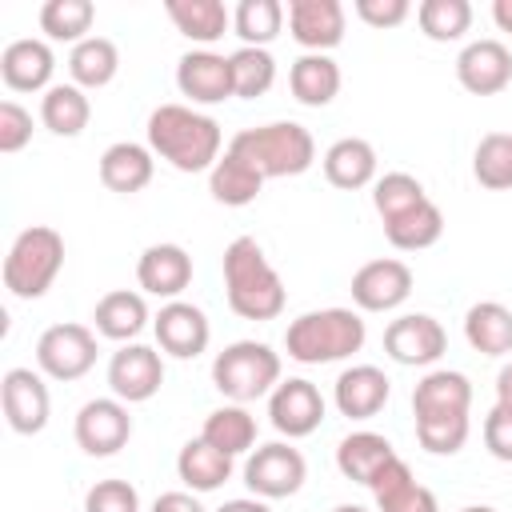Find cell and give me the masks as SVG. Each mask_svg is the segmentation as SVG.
Returning a JSON list of instances; mask_svg holds the SVG:
<instances>
[{
    "label": "cell",
    "mask_w": 512,
    "mask_h": 512,
    "mask_svg": "<svg viewBox=\"0 0 512 512\" xmlns=\"http://www.w3.org/2000/svg\"><path fill=\"white\" fill-rule=\"evenodd\" d=\"M396 456L392 440L380 436V432H352L336 444V468L344 480H356V484H372V476Z\"/></svg>",
    "instance_id": "27"
},
{
    "label": "cell",
    "mask_w": 512,
    "mask_h": 512,
    "mask_svg": "<svg viewBox=\"0 0 512 512\" xmlns=\"http://www.w3.org/2000/svg\"><path fill=\"white\" fill-rule=\"evenodd\" d=\"M260 188H264V176H260L248 160H240L236 152H224V156L212 164V172H208V192H212V200L224 204V208H244V204H252V200L260 196Z\"/></svg>",
    "instance_id": "31"
},
{
    "label": "cell",
    "mask_w": 512,
    "mask_h": 512,
    "mask_svg": "<svg viewBox=\"0 0 512 512\" xmlns=\"http://www.w3.org/2000/svg\"><path fill=\"white\" fill-rule=\"evenodd\" d=\"M388 376L376 368V364H352L336 376V388H332V400L340 408V416L348 420H372L384 404H388Z\"/></svg>",
    "instance_id": "21"
},
{
    "label": "cell",
    "mask_w": 512,
    "mask_h": 512,
    "mask_svg": "<svg viewBox=\"0 0 512 512\" xmlns=\"http://www.w3.org/2000/svg\"><path fill=\"white\" fill-rule=\"evenodd\" d=\"M120 72V52L108 36H88L68 52V76L76 88H104Z\"/></svg>",
    "instance_id": "33"
},
{
    "label": "cell",
    "mask_w": 512,
    "mask_h": 512,
    "mask_svg": "<svg viewBox=\"0 0 512 512\" xmlns=\"http://www.w3.org/2000/svg\"><path fill=\"white\" fill-rule=\"evenodd\" d=\"M420 32L436 44H452L472 28V4L468 0H424L416 8Z\"/></svg>",
    "instance_id": "39"
},
{
    "label": "cell",
    "mask_w": 512,
    "mask_h": 512,
    "mask_svg": "<svg viewBox=\"0 0 512 512\" xmlns=\"http://www.w3.org/2000/svg\"><path fill=\"white\" fill-rule=\"evenodd\" d=\"M472 420L468 412H432V416H416V440L424 452L432 456H456L468 444Z\"/></svg>",
    "instance_id": "38"
},
{
    "label": "cell",
    "mask_w": 512,
    "mask_h": 512,
    "mask_svg": "<svg viewBox=\"0 0 512 512\" xmlns=\"http://www.w3.org/2000/svg\"><path fill=\"white\" fill-rule=\"evenodd\" d=\"M224 292L240 320H276L288 304L284 280L252 236H236L224 248Z\"/></svg>",
    "instance_id": "2"
},
{
    "label": "cell",
    "mask_w": 512,
    "mask_h": 512,
    "mask_svg": "<svg viewBox=\"0 0 512 512\" xmlns=\"http://www.w3.org/2000/svg\"><path fill=\"white\" fill-rule=\"evenodd\" d=\"M472 172L484 188H512V132H488L472 152Z\"/></svg>",
    "instance_id": "42"
},
{
    "label": "cell",
    "mask_w": 512,
    "mask_h": 512,
    "mask_svg": "<svg viewBox=\"0 0 512 512\" xmlns=\"http://www.w3.org/2000/svg\"><path fill=\"white\" fill-rule=\"evenodd\" d=\"M440 232H444V212H440L432 200H424V204H416L412 212H404V216H396V220L384 224L388 244L400 248V252L432 248V244L440 240Z\"/></svg>",
    "instance_id": "36"
},
{
    "label": "cell",
    "mask_w": 512,
    "mask_h": 512,
    "mask_svg": "<svg viewBox=\"0 0 512 512\" xmlns=\"http://www.w3.org/2000/svg\"><path fill=\"white\" fill-rule=\"evenodd\" d=\"M136 284L148 296L180 300V292L192 284V256L180 244H148L136 260Z\"/></svg>",
    "instance_id": "19"
},
{
    "label": "cell",
    "mask_w": 512,
    "mask_h": 512,
    "mask_svg": "<svg viewBox=\"0 0 512 512\" xmlns=\"http://www.w3.org/2000/svg\"><path fill=\"white\" fill-rule=\"evenodd\" d=\"M152 172H156L152 148H144L136 140H116L100 156V184L108 192H120V196H132V192L148 188L152 184Z\"/></svg>",
    "instance_id": "23"
},
{
    "label": "cell",
    "mask_w": 512,
    "mask_h": 512,
    "mask_svg": "<svg viewBox=\"0 0 512 512\" xmlns=\"http://www.w3.org/2000/svg\"><path fill=\"white\" fill-rule=\"evenodd\" d=\"M472 408V384L464 372L452 368H432L416 388H412V412L432 416V412H468Z\"/></svg>",
    "instance_id": "26"
},
{
    "label": "cell",
    "mask_w": 512,
    "mask_h": 512,
    "mask_svg": "<svg viewBox=\"0 0 512 512\" xmlns=\"http://www.w3.org/2000/svg\"><path fill=\"white\" fill-rule=\"evenodd\" d=\"M460 512H496V508H488V504H468V508H460Z\"/></svg>",
    "instance_id": "53"
},
{
    "label": "cell",
    "mask_w": 512,
    "mask_h": 512,
    "mask_svg": "<svg viewBox=\"0 0 512 512\" xmlns=\"http://www.w3.org/2000/svg\"><path fill=\"white\" fill-rule=\"evenodd\" d=\"M288 8L280 0H240L232 12V28L248 48H268L284 28Z\"/></svg>",
    "instance_id": "37"
},
{
    "label": "cell",
    "mask_w": 512,
    "mask_h": 512,
    "mask_svg": "<svg viewBox=\"0 0 512 512\" xmlns=\"http://www.w3.org/2000/svg\"><path fill=\"white\" fill-rule=\"evenodd\" d=\"M84 512H140V492L128 480H96L84 492Z\"/></svg>",
    "instance_id": "44"
},
{
    "label": "cell",
    "mask_w": 512,
    "mask_h": 512,
    "mask_svg": "<svg viewBox=\"0 0 512 512\" xmlns=\"http://www.w3.org/2000/svg\"><path fill=\"white\" fill-rule=\"evenodd\" d=\"M152 512H204V508H200V500L192 492H160Z\"/></svg>",
    "instance_id": "48"
},
{
    "label": "cell",
    "mask_w": 512,
    "mask_h": 512,
    "mask_svg": "<svg viewBox=\"0 0 512 512\" xmlns=\"http://www.w3.org/2000/svg\"><path fill=\"white\" fill-rule=\"evenodd\" d=\"M408 12H412L408 0H356V16L372 28H396L408 20Z\"/></svg>",
    "instance_id": "47"
},
{
    "label": "cell",
    "mask_w": 512,
    "mask_h": 512,
    "mask_svg": "<svg viewBox=\"0 0 512 512\" xmlns=\"http://www.w3.org/2000/svg\"><path fill=\"white\" fill-rule=\"evenodd\" d=\"M412 296V268L404 260H368L352 276V300L364 312H392Z\"/></svg>",
    "instance_id": "14"
},
{
    "label": "cell",
    "mask_w": 512,
    "mask_h": 512,
    "mask_svg": "<svg viewBox=\"0 0 512 512\" xmlns=\"http://www.w3.org/2000/svg\"><path fill=\"white\" fill-rule=\"evenodd\" d=\"M32 140V112L20 108L16 100H4L0 104V152H20L24 144Z\"/></svg>",
    "instance_id": "45"
},
{
    "label": "cell",
    "mask_w": 512,
    "mask_h": 512,
    "mask_svg": "<svg viewBox=\"0 0 512 512\" xmlns=\"http://www.w3.org/2000/svg\"><path fill=\"white\" fill-rule=\"evenodd\" d=\"M324 180L332 188L356 192L364 184H376V148L360 136H344L336 144H328L324 152Z\"/></svg>",
    "instance_id": "24"
},
{
    "label": "cell",
    "mask_w": 512,
    "mask_h": 512,
    "mask_svg": "<svg viewBox=\"0 0 512 512\" xmlns=\"http://www.w3.org/2000/svg\"><path fill=\"white\" fill-rule=\"evenodd\" d=\"M220 144V124L188 104H160L148 116V148L176 172H212V164L220 160Z\"/></svg>",
    "instance_id": "1"
},
{
    "label": "cell",
    "mask_w": 512,
    "mask_h": 512,
    "mask_svg": "<svg viewBox=\"0 0 512 512\" xmlns=\"http://www.w3.org/2000/svg\"><path fill=\"white\" fill-rule=\"evenodd\" d=\"M492 20H496L504 32H512V0H496V4H492Z\"/></svg>",
    "instance_id": "51"
},
{
    "label": "cell",
    "mask_w": 512,
    "mask_h": 512,
    "mask_svg": "<svg viewBox=\"0 0 512 512\" xmlns=\"http://www.w3.org/2000/svg\"><path fill=\"white\" fill-rule=\"evenodd\" d=\"M40 120L56 136H80L88 128V120H92V104H88L84 88H76V84H52L40 96Z\"/></svg>",
    "instance_id": "34"
},
{
    "label": "cell",
    "mask_w": 512,
    "mask_h": 512,
    "mask_svg": "<svg viewBox=\"0 0 512 512\" xmlns=\"http://www.w3.org/2000/svg\"><path fill=\"white\" fill-rule=\"evenodd\" d=\"M200 436L212 448H220L224 456H240V452H248L256 444V420H252V412L244 404H224V408L204 416Z\"/></svg>",
    "instance_id": "35"
},
{
    "label": "cell",
    "mask_w": 512,
    "mask_h": 512,
    "mask_svg": "<svg viewBox=\"0 0 512 512\" xmlns=\"http://www.w3.org/2000/svg\"><path fill=\"white\" fill-rule=\"evenodd\" d=\"M288 88L304 108H324L340 92V64L328 52H304L288 68Z\"/></svg>",
    "instance_id": "25"
},
{
    "label": "cell",
    "mask_w": 512,
    "mask_h": 512,
    "mask_svg": "<svg viewBox=\"0 0 512 512\" xmlns=\"http://www.w3.org/2000/svg\"><path fill=\"white\" fill-rule=\"evenodd\" d=\"M268 416H272V428L288 440H300V436H312L320 424H324V396L312 380L304 376H292V380H280L268 396Z\"/></svg>",
    "instance_id": "12"
},
{
    "label": "cell",
    "mask_w": 512,
    "mask_h": 512,
    "mask_svg": "<svg viewBox=\"0 0 512 512\" xmlns=\"http://www.w3.org/2000/svg\"><path fill=\"white\" fill-rule=\"evenodd\" d=\"M368 488H372V496H376V512H440L432 488L416 484L412 468H408L400 456H392V460L372 476Z\"/></svg>",
    "instance_id": "22"
},
{
    "label": "cell",
    "mask_w": 512,
    "mask_h": 512,
    "mask_svg": "<svg viewBox=\"0 0 512 512\" xmlns=\"http://www.w3.org/2000/svg\"><path fill=\"white\" fill-rule=\"evenodd\" d=\"M288 32L304 52H328L344 40V4L340 0H292Z\"/></svg>",
    "instance_id": "18"
},
{
    "label": "cell",
    "mask_w": 512,
    "mask_h": 512,
    "mask_svg": "<svg viewBox=\"0 0 512 512\" xmlns=\"http://www.w3.org/2000/svg\"><path fill=\"white\" fill-rule=\"evenodd\" d=\"M364 320L352 308H316L288 324L284 348L296 364H332L364 348Z\"/></svg>",
    "instance_id": "3"
},
{
    "label": "cell",
    "mask_w": 512,
    "mask_h": 512,
    "mask_svg": "<svg viewBox=\"0 0 512 512\" xmlns=\"http://www.w3.org/2000/svg\"><path fill=\"white\" fill-rule=\"evenodd\" d=\"M52 72H56V56L36 36L12 40L0 52V76H4V84L12 92H48L52 88Z\"/></svg>",
    "instance_id": "20"
},
{
    "label": "cell",
    "mask_w": 512,
    "mask_h": 512,
    "mask_svg": "<svg viewBox=\"0 0 512 512\" xmlns=\"http://www.w3.org/2000/svg\"><path fill=\"white\" fill-rule=\"evenodd\" d=\"M164 12L176 24V32L188 36L192 44H216L232 24V12L220 0H168Z\"/></svg>",
    "instance_id": "30"
},
{
    "label": "cell",
    "mask_w": 512,
    "mask_h": 512,
    "mask_svg": "<svg viewBox=\"0 0 512 512\" xmlns=\"http://www.w3.org/2000/svg\"><path fill=\"white\" fill-rule=\"evenodd\" d=\"M64 268V236L48 224L24 228L4 256V288L20 300H40Z\"/></svg>",
    "instance_id": "5"
},
{
    "label": "cell",
    "mask_w": 512,
    "mask_h": 512,
    "mask_svg": "<svg viewBox=\"0 0 512 512\" xmlns=\"http://www.w3.org/2000/svg\"><path fill=\"white\" fill-rule=\"evenodd\" d=\"M424 184L408 172H384L376 184H372V208L380 212V220H396L404 212H412L416 204H424Z\"/></svg>",
    "instance_id": "43"
},
{
    "label": "cell",
    "mask_w": 512,
    "mask_h": 512,
    "mask_svg": "<svg viewBox=\"0 0 512 512\" xmlns=\"http://www.w3.org/2000/svg\"><path fill=\"white\" fill-rule=\"evenodd\" d=\"M484 448H488L496 460L512 464V408L496 404V408L484 416Z\"/></svg>",
    "instance_id": "46"
},
{
    "label": "cell",
    "mask_w": 512,
    "mask_h": 512,
    "mask_svg": "<svg viewBox=\"0 0 512 512\" xmlns=\"http://www.w3.org/2000/svg\"><path fill=\"white\" fill-rule=\"evenodd\" d=\"M444 348H448V332L428 312L396 316L384 328V352L404 368H428V364H436L444 356Z\"/></svg>",
    "instance_id": "9"
},
{
    "label": "cell",
    "mask_w": 512,
    "mask_h": 512,
    "mask_svg": "<svg viewBox=\"0 0 512 512\" xmlns=\"http://www.w3.org/2000/svg\"><path fill=\"white\" fill-rule=\"evenodd\" d=\"M228 152H236L240 160H248L264 180L268 176H300L316 160V140H312V132L304 124L276 120V124L240 128L232 136Z\"/></svg>",
    "instance_id": "4"
},
{
    "label": "cell",
    "mask_w": 512,
    "mask_h": 512,
    "mask_svg": "<svg viewBox=\"0 0 512 512\" xmlns=\"http://www.w3.org/2000/svg\"><path fill=\"white\" fill-rule=\"evenodd\" d=\"M72 436H76V444H80L88 456H116V452L128 444V436H132L128 404L116 400V396H96V400H88V404L76 412Z\"/></svg>",
    "instance_id": "10"
},
{
    "label": "cell",
    "mask_w": 512,
    "mask_h": 512,
    "mask_svg": "<svg viewBox=\"0 0 512 512\" xmlns=\"http://www.w3.org/2000/svg\"><path fill=\"white\" fill-rule=\"evenodd\" d=\"M92 320H96V332H100V336L124 344V340H136V336L144 332V324H148V304H144L140 292L116 288V292H108V296L96 300Z\"/></svg>",
    "instance_id": "28"
},
{
    "label": "cell",
    "mask_w": 512,
    "mask_h": 512,
    "mask_svg": "<svg viewBox=\"0 0 512 512\" xmlns=\"http://www.w3.org/2000/svg\"><path fill=\"white\" fill-rule=\"evenodd\" d=\"M228 60H232V88H236L240 100H256L276 84V60H272L268 48L240 44Z\"/></svg>",
    "instance_id": "40"
},
{
    "label": "cell",
    "mask_w": 512,
    "mask_h": 512,
    "mask_svg": "<svg viewBox=\"0 0 512 512\" xmlns=\"http://www.w3.org/2000/svg\"><path fill=\"white\" fill-rule=\"evenodd\" d=\"M464 340L480 356H508L512 352V312L500 300H480L464 316Z\"/></svg>",
    "instance_id": "29"
},
{
    "label": "cell",
    "mask_w": 512,
    "mask_h": 512,
    "mask_svg": "<svg viewBox=\"0 0 512 512\" xmlns=\"http://www.w3.org/2000/svg\"><path fill=\"white\" fill-rule=\"evenodd\" d=\"M152 332H156V344L176 360H196L212 340V324H208L204 308H196L188 300H168L156 312Z\"/></svg>",
    "instance_id": "15"
},
{
    "label": "cell",
    "mask_w": 512,
    "mask_h": 512,
    "mask_svg": "<svg viewBox=\"0 0 512 512\" xmlns=\"http://www.w3.org/2000/svg\"><path fill=\"white\" fill-rule=\"evenodd\" d=\"M456 80L472 96H496L512 80V52L500 40H472L456 56Z\"/></svg>",
    "instance_id": "17"
},
{
    "label": "cell",
    "mask_w": 512,
    "mask_h": 512,
    "mask_svg": "<svg viewBox=\"0 0 512 512\" xmlns=\"http://www.w3.org/2000/svg\"><path fill=\"white\" fill-rule=\"evenodd\" d=\"M308 480V464L300 456V448L284 444V440H272V444H260L248 464H244V484L252 488V496L260 500H284L292 492H300Z\"/></svg>",
    "instance_id": "8"
},
{
    "label": "cell",
    "mask_w": 512,
    "mask_h": 512,
    "mask_svg": "<svg viewBox=\"0 0 512 512\" xmlns=\"http://www.w3.org/2000/svg\"><path fill=\"white\" fill-rule=\"evenodd\" d=\"M92 20H96L92 0H44V8H40V28L48 40L80 44V40H88L84 32L92 28Z\"/></svg>",
    "instance_id": "41"
},
{
    "label": "cell",
    "mask_w": 512,
    "mask_h": 512,
    "mask_svg": "<svg viewBox=\"0 0 512 512\" xmlns=\"http://www.w3.org/2000/svg\"><path fill=\"white\" fill-rule=\"evenodd\" d=\"M332 512H368V508H364V504H336Z\"/></svg>",
    "instance_id": "52"
},
{
    "label": "cell",
    "mask_w": 512,
    "mask_h": 512,
    "mask_svg": "<svg viewBox=\"0 0 512 512\" xmlns=\"http://www.w3.org/2000/svg\"><path fill=\"white\" fill-rule=\"evenodd\" d=\"M496 404L512 408V364H504V368L496 372Z\"/></svg>",
    "instance_id": "50"
},
{
    "label": "cell",
    "mask_w": 512,
    "mask_h": 512,
    "mask_svg": "<svg viewBox=\"0 0 512 512\" xmlns=\"http://www.w3.org/2000/svg\"><path fill=\"white\" fill-rule=\"evenodd\" d=\"M176 476L192 488V492H216L228 476H232V456H224L220 448H212L204 436L188 440L176 456Z\"/></svg>",
    "instance_id": "32"
},
{
    "label": "cell",
    "mask_w": 512,
    "mask_h": 512,
    "mask_svg": "<svg viewBox=\"0 0 512 512\" xmlns=\"http://www.w3.org/2000/svg\"><path fill=\"white\" fill-rule=\"evenodd\" d=\"M164 384V360L148 344H124L108 360V388L124 404H144Z\"/></svg>",
    "instance_id": "13"
},
{
    "label": "cell",
    "mask_w": 512,
    "mask_h": 512,
    "mask_svg": "<svg viewBox=\"0 0 512 512\" xmlns=\"http://www.w3.org/2000/svg\"><path fill=\"white\" fill-rule=\"evenodd\" d=\"M0 404H4L8 428L20 432V436L44 432L48 412H52L48 384H44V376L32 372V368H8V372H4V380H0Z\"/></svg>",
    "instance_id": "11"
},
{
    "label": "cell",
    "mask_w": 512,
    "mask_h": 512,
    "mask_svg": "<svg viewBox=\"0 0 512 512\" xmlns=\"http://www.w3.org/2000/svg\"><path fill=\"white\" fill-rule=\"evenodd\" d=\"M96 364V332L88 324H52L36 340V368L48 380H80Z\"/></svg>",
    "instance_id": "7"
},
{
    "label": "cell",
    "mask_w": 512,
    "mask_h": 512,
    "mask_svg": "<svg viewBox=\"0 0 512 512\" xmlns=\"http://www.w3.org/2000/svg\"><path fill=\"white\" fill-rule=\"evenodd\" d=\"M176 88L192 104H220V100L236 96V88H232V60L212 52V48H192L176 64Z\"/></svg>",
    "instance_id": "16"
},
{
    "label": "cell",
    "mask_w": 512,
    "mask_h": 512,
    "mask_svg": "<svg viewBox=\"0 0 512 512\" xmlns=\"http://www.w3.org/2000/svg\"><path fill=\"white\" fill-rule=\"evenodd\" d=\"M212 384L232 404L272 396V388L280 384V352L260 340H236L212 360Z\"/></svg>",
    "instance_id": "6"
},
{
    "label": "cell",
    "mask_w": 512,
    "mask_h": 512,
    "mask_svg": "<svg viewBox=\"0 0 512 512\" xmlns=\"http://www.w3.org/2000/svg\"><path fill=\"white\" fill-rule=\"evenodd\" d=\"M216 512H272V508H268V500H260V496H240V500L220 504Z\"/></svg>",
    "instance_id": "49"
}]
</instances>
